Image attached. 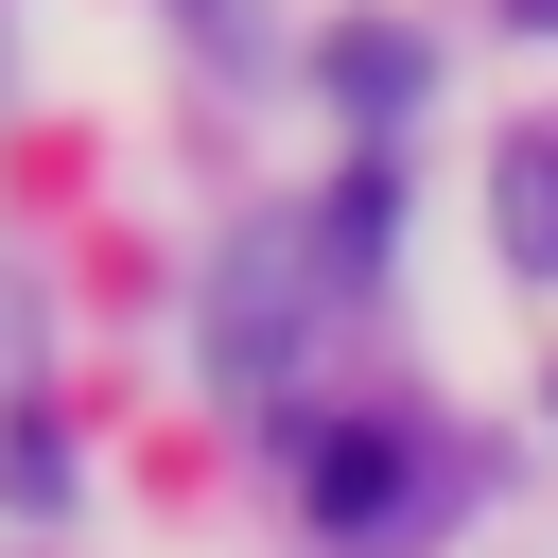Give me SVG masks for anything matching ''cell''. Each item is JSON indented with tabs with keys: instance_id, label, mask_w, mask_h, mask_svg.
Returning a JSON list of instances; mask_svg holds the SVG:
<instances>
[{
	"instance_id": "obj_1",
	"label": "cell",
	"mask_w": 558,
	"mask_h": 558,
	"mask_svg": "<svg viewBox=\"0 0 558 558\" xmlns=\"http://www.w3.org/2000/svg\"><path fill=\"white\" fill-rule=\"evenodd\" d=\"M488 227H506V262H523V279H558V140H506Z\"/></svg>"
},
{
	"instance_id": "obj_2",
	"label": "cell",
	"mask_w": 558,
	"mask_h": 558,
	"mask_svg": "<svg viewBox=\"0 0 558 558\" xmlns=\"http://www.w3.org/2000/svg\"><path fill=\"white\" fill-rule=\"evenodd\" d=\"M384 488H401V436H331V453H314V506H331V523H366Z\"/></svg>"
}]
</instances>
